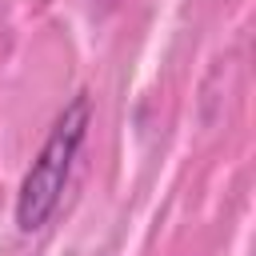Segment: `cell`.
I'll list each match as a JSON object with an SVG mask.
<instances>
[{
    "label": "cell",
    "mask_w": 256,
    "mask_h": 256,
    "mask_svg": "<svg viewBox=\"0 0 256 256\" xmlns=\"http://www.w3.org/2000/svg\"><path fill=\"white\" fill-rule=\"evenodd\" d=\"M88 128H92V96L76 92L52 120L40 152L32 156V164L20 180V192H16V228L20 232H40L56 216L64 188L72 180L76 156L88 140Z\"/></svg>",
    "instance_id": "1"
}]
</instances>
